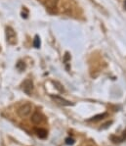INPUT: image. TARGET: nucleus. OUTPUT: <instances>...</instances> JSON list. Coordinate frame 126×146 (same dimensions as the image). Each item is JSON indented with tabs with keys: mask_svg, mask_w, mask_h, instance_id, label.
Returning <instances> with one entry per match:
<instances>
[{
	"mask_svg": "<svg viewBox=\"0 0 126 146\" xmlns=\"http://www.w3.org/2000/svg\"><path fill=\"white\" fill-rule=\"evenodd\" d=\"M31 113V105L30 103H26V104L22 105L21 107L18 109V114L22 118H26V117L30 116Z\"/></svg>",
	"mask_w": 126,
	"mask_h": 146,
	"instance_id": "nucleus-1",
	"label": "nucleus"
},
{
	"mask_svg": "<svg viewBox=\"0 0 126 146\" xmlns=\"http://www.w3.org/2000/svg\"><path fill=\"white\" fill-rule=\"evenodd\" d=\"M51 98H52L56 103H58V104H60V105H63V106H69V105H73L69 100H66L65 98L60 97V96L51 95Z\"/></svg>",
	"mask_w": 126,
	"mask_h": 146,
	"instance_id": "nucleus-3",
	"label": "nucleus"
},
{
	"mask_svg": "<svg viewBox=\"0 0 126 146\" xmlns=\"http://www.w3.org/2000/svg\"><path fill=\"white\" fill-rule=\"evenodd\" d=\"M106 116H108V114L107 113H105V114H100V115H97L95 117H93V118L91 119V120H89V121H99V120H101V119H103L104 117Z\"/></svg>",
	"mask_w": 126,
	"mask_h": 146,
	"instance_id": "nucleus-8",
	"label": "nucleus"
},
{
	"mask_svg": "<svg viewBox=\"0 0 126 146\" xmlns=\"http://www.w3.org/2000/svg\"><path fill=\"white\" fill-rule=\"evenodd\" d=\"M31 122L34 125H39L43 122V116L39 113V112H34L31 116Z\"/></svg>",
	"mask_w": 126,
	"mask_h": 146,
	"instance_id": "nucleus-5",
	"label": "nucleus"
},
{
	"mask_svg": "<svg viewBox=\"0 0 126 146\" xmlns=\"http://www.w3.org/2000/svg\"><path fill=\"white\" fill-rule=\"evenodd\" d=\"M66 141H67V144H73V138H67Z\"/></svg>",
	"mask_w": 126,
	"mask_h": 146,
	"instance_id": "nucleus-9",
	"label": "nucleus"
},
{
	"mask_svg": "<svg viewBox=\"0 0 126 146\" xmlns=\"http://www.w3.org/2000/svg\"><path fill=\"white\" fill-rule=\"evenodd\" d=\"M33 46H34L35 48H39L40 47V38L38 35H36L34 40H33Z\"/></svg>",
	"mask_w": 126,
	"mask_h": 146,
	"instance_id": "nucleus-7",
	"label": "nucleus"
},
{
	"mask_svg": "<svg viewBox=\"0 0 126 146\" xmlns=\"http://www.w3.org/2000/svg\"><path fill=\"white\" fill-rule=\"evenodd\" d=\"M6 35H7V41L11 44H14L16 41L15 31L11 28H7V30H6Z\"/></svg>",
	"mask_w": 126,
	"mask_h": 146,
	"instance_id": "nucleus-4",
	"label": "nucleus"
},
{
	"mask_svg": "<svg viewBox=\"0 0 126 146\" xmlns=\"http://www.w3.org/2000/svg\"><path fill=\"white\" fill-rule=\"evenodd\" d=\"M124 7L126 8V0H125V1H124Z\"/></svg>",
	"mask_w": 126,
	"mask_h": 146,
	"instance_id": "nucleus-10",
	"label": "nucleus"
},
{
	"mask_svg": "<svg viewBox=\"0 0 126 146\" xmlns=\"http://www.w3.org/2000/svg\"><path fill=\"white\" fill-rule=\"evenodd\" d=\"M35 131H36L37 135L40 138H45L47 136V131L45 129H37Z\"/></svg>",
	"mask_w": 126,
	"mask_h": 146,
	"instance_id": "nucleus-6",
	"label": "nucleus"
},
{
	"mask_svg": "<svg viewBox=\"0 0 126 146\" xmlns=\"http://www.w3.org/2000/svg\"><path fill=\"white\" fill-rule=\"evenodd\" d=\"M33 89V84L30 80H26L22 84V90L24 92H26L28 95H30L31 91Z\"/></svg>",
	"mask_w": 126,
	"mask_h": 146,
	"instance_id": "nucleus-2",
	"label": "nucleus"
}]
</instances>
